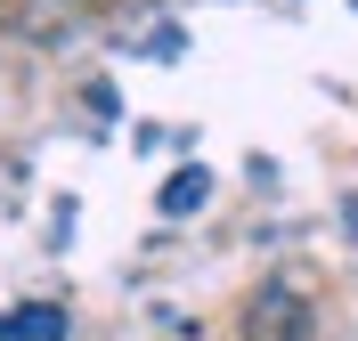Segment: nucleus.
Listing matches in <instances>:
<instances>
[{
	"mask_svg": "<svg viewBox=\"0 0 358 341\" xmlns=\"http://www.w3.org/2000/svg\"><path fill=\"white\" fill-rule=\"evenodd\" d=\"M245 333L252 341H310V309H301V293H293V285H261Z\"/></svg>",
	"mask_w": 358,
	"mask_h": 341,
	"instance_id": "obj_1",
	"label": "nucleus"
},
{
	"mask_svg": "<svg viewBox=\"0 0 358 341\" xmlns=\"http://www.w3.org/2000/svg\"><path fill=\"white\" fill-rule=\"evenodd\" d=\"M0 341H66V309H49V301H24L0 317Z\"/></svg>",
	"mask_w": 358,
	"mask_h": 341,
	"instance_id": "obj_2",
	"label": "nucleus"
},
{
	"mask_svg": "<svg viewBox=\"0 0 358 341\" xmlns=\"http://www.w3.org/2000/svg\"><path fill=\"white\" fill-rule=\"evenodd\" d=\"M203 195H212V171H203V162H187V171H171V179H163L155 204L171 211V220H187V211H203Z\"/></svg>",
	"mask_w": 358,
	"mask_h": 341,
	"instance_id": "obj_3",
	"label": "nucleus"
}]
</instances>
